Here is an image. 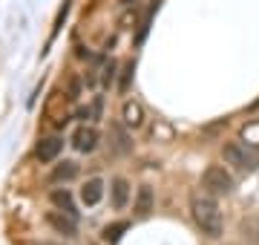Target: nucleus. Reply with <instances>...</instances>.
I'll list each match as a JSON object with an SVG mask.
<instances>
[{"label":"nucleus","instance_id":"obj_1","mask_svg":"<svg viewBox=\"0 0 259 245\" xmlns=\"http://www.w3.org/2000/svg\"><path fill=\"white\" fill-rule=\"evenodd\" d=\"M190 217H193L196 228L202 231L207 239H219L222 236V211L219 202L213 199V193L207 190H193L190 193Z\"/></svg>","mask_w":259,"mask_h":245},{"label":"nucleus","instance_id":"obj_2","mask_svg":"<svg viewBox=\"0 0 259 245\" xmlns=\"http://www.w3.org/2000/svg\"><path fill=\"white\" fill-rule=\"evenodd\" d=\"M202 188L207 190V193H213V196H225V193L233 190V176L222 168V165H210L202 176Z\"/></svg>","mask_w":259,"mask_h":245},{"label":"nucleus","instance_id":"obj_3","mask_svg":"<svg viewBox=\"0 0 259 245\" xmlns=\"http://www.w3.org/2000/svg\"><path fill=\"white\" fill-rule=\"evenodd\" d=\"M222 156H225V161H228V165H233L236 170H250L253 165H256V159H259V156H253V153L245 150L239 142H225Z\"/></svg>","mask_w":259,"mask_h":245},{"label":"nucleus","instance_id":"obj_4","mask_svg":"<svg viewBox=\"0 0 259 245\" xmlns=\"http://www.w3.org/2000/svg\"><path fill=\"white\" fill-rule=\"evenodd\" d=\"M47 225L55 231V234H64V236H75L78 234V222H75L72 214L66 211H49L47 214Z\"/></svg>","mask_w":259,"mask_h":245},{"label":"nucleus","instance_id":"obj_5","mask_svg":"<svg viewBox=\"0 0 259 245\" xmlns=\"http://www.w3.org/2000/svg\"><path fill=\"white\" fill-rule=\"evenodd\" d=\"M61 150H64V139H61V136H47V139L37 142L35 156H37V161L49 165V161H55L58 156H61Z\"/></svg>","mask_w":259,"mask_h":245},{"label":"nucleus","instance_id":"obj_6","mask_svg":"<svg viewBox=\"0 0 259 245\" xmlns=\"http://www.w3.org/2000/svg\"><path fill=\"white\" fill-rule=\"evenodd\" d=\"M98 139H101V136H98V130L83 124V127H78V130L72 133V147L78 153H93L95 147H98Z\"/></svg>","mask_w":259,"mask_h":245},{"label":"nucleus","instance_id":"obj_7","mask_svg":"<svg viewBox=\"0 0 259 245\" xmlns=\"http://www.w3.org/2000/svg\"><path fill=\"white\" fill-rule=\"evenodd\" d=\"M104 196V182L101 179H87L83 182V188H81V202L87 208H95L98 202H101Z\"/></svg>","mask_w":259,"mask_h":245},{"label":"nucleus","instance_id":"obj_8","mask_svg":"<svg viewBox=\"0 0 259 245\" xmlns=\"http://www.w3.org/2000/svg\"><path fill=\"white\" fill-rule=\"evenodd\" d=\"M110 196H112V208H115V211L127 208V202H130V185H127V179H112Z\"/></svg>","mask_w":259,"mask_h":245},{"label":"nucleus","instance_id":"obj_9","mask_svg":"<svg viewBox=\"0 0 259 245\" xmlns=\"http://www.w3.org/2000/svg\"><path fill=\"white\" fill-rule=\"evenodd\" d=\"M121 115H124V124H127V127H141V124H144V110H141V104H136V101H124Z\"/></svg>","mask_w":259,"mask_h":245},{"label":"nucleus","instance_id":"obj_10","mask_svg":"<svg viewBox=\"0 0 259 245\" xmlns=\"http://www.w3.org/2000/svg\"><path fill=\"white\" fill-rule=\"evenodd\" d=\"M133 211L139 214V217H147L150 211H153V188L150 185H141L139 193H136V205H133Z\"/></svg>","mask_w":259,"mask_h":245},{"label":"nucleus","instance_id":"obj_11","mask_svg":"<svg viewBox=\"0 0 259 245\" xmlns=\"http://www.w3.org/2000/svg\"><path fill=\"white\" fill-rule=\"evenodd\" d=\"M78 176V165L75 161H61V165H55L52 168V173H49V182H69Z\"/></svg>","mask_w":259,"mask_h":245},{"label":"nucleus","instance_id":"obj_12","mask_svg":"<svg viewBox=\"0 0 259 245\" xmlns=\"http://www.w3.org/2000/svg\"><path fill=\"white\" fill-rule=\"evenodd\" d=\"M52 202H55L58 208H64L66 214H72L75 217V205H72V196H69V190H52Z\"/></svg>","mask_w":259,"mask_h":245},{"label":"nucleus","instance_id":"obj_13","mask_svg":"<svg viewBox=\"0 0 259 245\" xmlns=\"http://www.w3.org/2000/svg\"><path fill=\"white\" fill-rule=\"evenodd\" d=\"M112 139H115V150H118V153H130V150H133V144H130V136L121 130L118 124L112 127Z\"/></svg>","mask_w":259,"mask_h":245},{"label":"nucleus","instance_id":"obj_14","mask_svg":"<svg viewBox=\"0 0 259 245\" xmlns=\"http://www.w3.org/2000/svg\"><path fill=\"white\" fill-rule=\"evenodd\" d=\"M239 228H242V236H245V239L259 245V219H245Z\"/></svg>","mask_w":259,"mask_h":245},{"label":"nucleus","instance_id":"obj_15","mask_svg":"<svg viewBox=\"0 0 259 245\" xmlns=\"http://www.w3.org/2000/svg\"><path fill=\"white\" fill-rule=\"evenodd\" d=\"M127 228H130V222H115V225H107V228H104V239H107V242H118L121 234H124Z\"/></svg>","mask_w":259,"mask_h":245},{"label":"nucleus","instance_id":"obj_16","mask_svg":"<svg viewBox=\"0 0 259 245\" xmlns=\"http://www.w3.org/2000/svg\"><path fill=\"white\" fill-rule=\"evenodd\" d=\"M115 69H118V64H115V61H107V64H104V75H101V84L104 87H110L112 81H115Z\"/></svg>","mask_w":259,"mask_h":245},{"label":"nucleus","instance_id":"obj_17","mask_svg":"<svg viewBox=\"0 0 259 245\" xmlns=\"http://www.w3.org/2000/svg\"><path fill=\"white\" fill-rule=\"evenodd\" d=\"M133 69H136V66H133V61H130V64L124 66V72H121V84H118L121 93H127V90H130V78H133Z\"/></svg>","mask_w":259,"mask_h":245},{"label":"nucleus","instance_id":"obj_18","mask_svg":"<svg viewBox=\"0 0 259 245\" xmlns=\"http://www.w3.org/2000/svg\"><path fill=\"white\" fill-rule=\"evenodd\" d=\"M121 3H124V6H136V3H139V0H121Z\"/></svg>","mask_w":259,"mask_h":245}]
</instances>
